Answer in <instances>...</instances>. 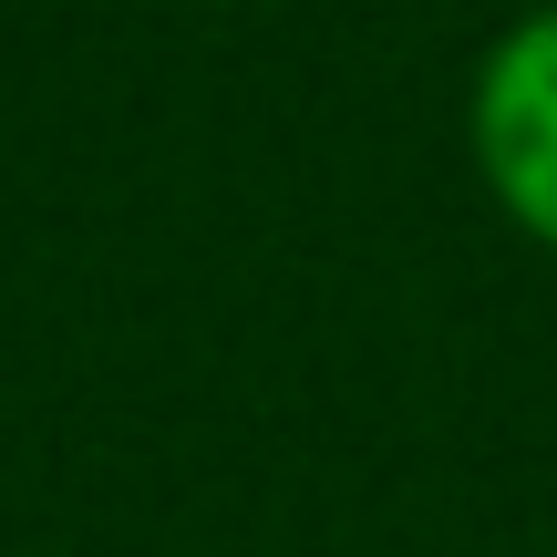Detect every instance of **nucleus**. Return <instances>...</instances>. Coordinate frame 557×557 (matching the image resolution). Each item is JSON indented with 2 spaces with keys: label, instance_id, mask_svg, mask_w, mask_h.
<instances>
[{
  "label": "nucleus",
  "instance_id": "nucleus-1",
  "mask_svg": "<svg viewBox=\"0 0 557 557\" xmlns=\"http://www.w3.org/2000/svg\"><path fill=\"white\" fill-rule=\"evenodd\" d=\"M465 145L517 238L557 259V0L517 11L465 83Z\"/></svg>",
  "mask_w": 557,
  "mask_h": 557
}]
</instances>
